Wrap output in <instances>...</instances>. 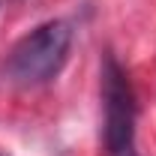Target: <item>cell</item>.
I'll return each mask as SVG.
<instances>
[{
	"label": "cell",
	"instance_id": "obj_1",
	"mask_svg": "<svg viewBox=\"0 0 156 156\" xmlns=\"http://www.w3.org/2000/svg\"><path fill=\"white\" fill-rule=\"evenodd\" d=\"M72 39H75V30L69 21H42L9 48L0 66V78L18 90H36V87L51 84L69 60Z\"/></svg>",
	"mask_w": 156,
	"mask_h": 156
},
{
	"label": "cell",
	"instance_id": "obj_2",
	"mask_svg": "<svg viewBox=\"0 0 156 156\" xmlns=\"http://www.w3.org/2000/svg\"><path fill=\"white\" fill-rule=\"evenodd\" d=\"M99 93H102V147H105V156H138L135 90H132L126 69L117 63L111 51H105V57H102Z\"/></svg>",
	"mask_w": 156,
	"mask_h": 156
}]
</instances>
